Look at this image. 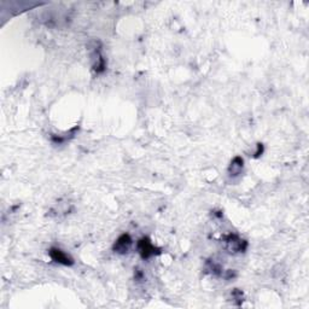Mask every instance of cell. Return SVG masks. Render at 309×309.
<instances>
[{
	"mask_svg": "<svg viewBox=\"0 0 309 309\" xmlns=\"http://www.w3.org/2000/svg\"><path fill=\"white\" fill-rule=\"evenodd\" d=\"M232 297H233L234 301H238V303H237L238 306L242 305V302H243V292L240 291V290L234 289L233 292H232Z\"/></svg>",
	"mask_w": 309,
	"mask_h": 309,
	"instance_id": "cell-7",
	"label": "cell"
},
{
	"mask_svg": "<svg viewBox=\"0 0 309 309\" xmlns=\"http://www.w3.org/2000/svg\"><path fill=\"white\" fill-rule=\"evenodd\" d=\"M132 244H133V240L130 234L124 233L117 238L116 242L114 243L113 250L116 254H120V255H125V254H127L128 251L131 250Z\"/></svg>",
	"mask_w": 309,
	"mask_h": 309,
	"instance_id": "cell-4",
	"label": "cell"
},
{
	"mask_svg": "<svg viewBox=\"0 0 309 309\" xmlns=\"http://www.w3.org/2000/svg\"><path fill=\"white\" fill-rule=\"evenodd\" d=\"M262 152H264V145L258 144V150H256V152H255V157H259Z\"/></svg>",
	"mask_w": 309,
	"mask_h": 309,
	"instance_id": "cell-8",
	"label": "cell"
},
{
	"mask_svg": "<svg viewBox=\"0 0 309 309\" xmlns=\"http://www.w3.org/2000/svg\"><path fill=\"white\" fill-rule=\"evenodd\" d=\"M223 248L228 251L229 254H242L245 253L248 248V242L243 238H240L238 234L229 233L223 237L222 239Z\"/></svg>",
	"mask_w": 309,
	"mask_h": 309,
	"instance_id": "cell-2",
	"label": "cell"
},
{
	"mask_svg": "<svg viewBox=\"0 0 309 309\" xmlns=\"http://www.w3.org/2000/svg\"><path fill=\"white\" fill-rule=\"evenodd\" d=\"M243 167H244V161H243V158L239 157V156L234 157L233 160H232L231 165H229V168H228L229 177H234L239 176V174H242Z\"/></svg>",
	"mask_w": 309,
	"mask_h": 309,
	"instance_id": "cell-6",
	"label": "cell"
},
{
	"mask_svg": "<svg viewBox=\"0 0 309 309\" xmlns=\"http://www.w3.org/2000/svg\"><path fill=\"white\" fill-rule=\"evenodd\" d=\"M138 251L139 254H140L141 259L144 260H149L161 254V249L156 248L155 245L152 244L151 240L146 237L141 238L138 242Z\"/></svg>",
	"mask_w": 309,
	"mask_h": 309,
	"instance_id": "cell-3",
	"label": "cell"
},
{
	"mask_svg": "<svg viewBox=\"0 0 309 309\" xmlns=\"http://www.w3.org/2000/svg\"><path fill=\"white\" fill-rule=\"evenodd\" d=\"M48 255L56 264L63 265V266H73L74 265V260L59 248H51Z\"/></svg>",
	"mask_w": 309,
	"mask_h": 309,
	"instance_id": "cell-5",
	"label": "cell"
},
{
	"mask_svg": "<svg viewBox=\"0 0 309 309\" xmlns=\"http://www.w3.org/2000/svg\"><path fill=\"white\" fill-rule=\"evenodd\" d=\"M91 63H92V69L95 74H103L106 69V61L103 56L102 52V45L99 42H93L91 43Z\"/></svg>",
	"mask_w": 309,
	"mask_h": 309,
	"instance_id": "cell-1",
	"label": "cell"
}]
</instances>
